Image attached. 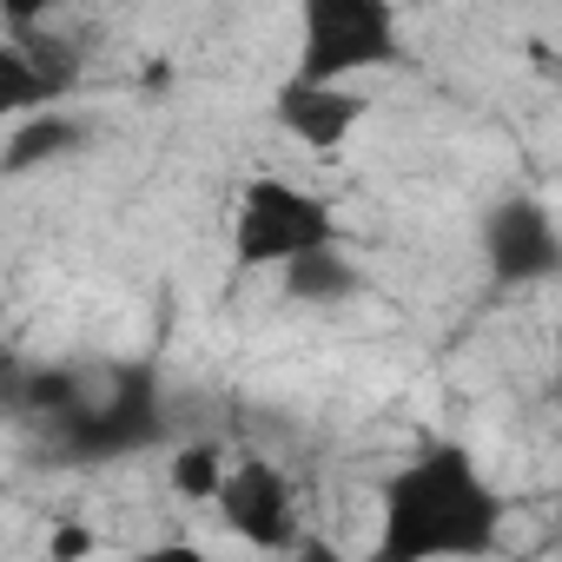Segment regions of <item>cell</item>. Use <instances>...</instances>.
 <instances>
[{
  "mask_svg": "<svg viewBox=\"0 0 562 562\" xmlns=\"http://www.w3.org/2000/svg\"><path fill=\"white\" fill-rule=\"evenodd\" d=\"M503 536V496L476 470L470 450H424L384 490V562H430V555H490Z\"/></svg>",
  "mask_w": 562,
  "mask_h": 562,
  "instance_id": "cell-1",
  "label": "cell"
},
{
  "mask_svg": "<svg viewBox=\"0 0 562 562\" xmlns=\"http://www.w3.org/2000/svg\"><path fill=\"white\" fill-rule=\"evenodd\" d=\"M292 34H299L292 74L305 80H364L404 54L397 0H299Z\"/></svg>",
  "mask_w": 562,
  "mask_h": 562,
  "instance_id": "cell-2",
  "label": "cell"
},
{
  "mask_svg": "<svg viewBox=\"0 0 562 562\" xmlns=\"http://www.w3.org/2000/svg\"><path fill=\"white\" fill-rule=\"evenodd\" d=\"M318 245H338V212L305 192L299 179H245L238 205H232V258L245 271H285L292 258L318 251Z\"/></svg>",
  "mask_w": 562,
  "mask_h": 562,
  "instance_id": "cell-3",
  "label": "cell"
},
{
  "mask_svg": "<svg viewBox=\"0 0 562 562\" xmlns=\"http://www.w3.org/2000/svg\"><path fill=\"white\" fill-rule=\"evenodd\" d=\"M271 120L305 153H338L371 120V93L358 80H305V74H292L285 87L271 93Z\"/></svg>",
  "mask_w": 562,
  "mask_h": 562,
  "instance_id": "cell-4",
  "label": "cell"
},
{
  "mask_svg": "<svg viewBox=\"0 0 562 562\" xmlns=\"http://www.w3.org/2000/svg\"><path fill=\"white\" fill-rule=\"evenodd\" d=\"M218 516L232 536H245L251 549H292L299 542V509H292V483L278 476L265 457H232L225 483H218Z\"/></svg>",
  "mask_w": 562,
  "mask_h": 562,
  "instance_id": "cell-5",
  "label": "cell"
},
{
  "mask_svg": "<svg viewBox=\"0 0 562 562\" xmlns=\"http://www.w3.org/2000/svg\"><path fill=\"white\" fill-rule=\"evenodd\" d=\"M483 251H490V271L503 285H542L562 265V238H555V218L549 205L536 199H509L490 212V232H483Z\"/></svg>",
  "mask_w": 562,
  "mask_h": 562,
  "instance_id": "cell-6",
  "label": "cell"
},
{
  "mask_svg": "<svg viewBox=\"0 0 562 562\" xmlns=\"http://www.w3.org/2000/svg\"><path fill=\"white\" fill-rule=\"evenodd\" d=\"M67 93V67H54L27 34H0V126L27 120Z\"/></svg>",
  "mask_w": 562,
  "mask_h": 562,
  "instance_id": "cell-7",
  "label": "cell"
},
{
  "mask_svg": "<svg viewBox=\"0 0 562 562\" xmlns=\"http://www.w3.org/2000/svg\"><path fill=\"white\" fill-rule=\"evenodd\" d=\"M80 126L67 120V113H54V106H41V113H27V120H8V146H0V172H34V166H47V159H67V153H80Z\"/></svg>",
  "mask_w": 562,
  "mask_h": 562,
  "instance_id": "cell-8",
  "label": "cell"
},
{
  "mask_svg": "<svg viewBox=\"0 0 562 562\" xmlns=\"http://www.w3.org/2000/svg\"><path fill=\"white\" fill-rule=\"evenodd\" d=\"M358 285H364V278H358V265L338 245H318V251H305V258L285 265V299H305V305H338Z\"/></svg>",
  "mask_w": 562,
  "mask_h": 562,
  "instance_id": "cell-9",
  "label": "cell"
},
{
  "mask_svg": "<svg viewBox=\"0 0 562 562\" xmlns=\"http://www.w3.org/2000/svg\"><path fill=\"white\" fill-rule=\"evenodd\" d=\"M225 443H212V437H199V443H179L172 457H166V483H172V496L179 503H212L218 496V483H225Z\"/></svg>",
  "mask_w": 562,
  "mask_h": 562,
  "instance_id": "cell-10",
  "label": "cell"
},
{
  "mask_svg": "<svg viewBox=\"0 0 562 562\" xmlns=\"http://www.w3.org/2000/svg\"><path fill=\"white\" fill-rule=\"evenodd\" d=\"M67 8V0H0V21H8L14 34H34L41 21H54Z\"/></svg>",
  "mask_w": 562,
  "mask_h": 562,
  "instance_id": "cell-11",
  "label": "cell"
},
{
  "mask_svg": "<svg viewBox=\"0 0 562 562\" xmlns=\"http://www.w3.org/2000/svg\"><path fill=\"white\" fill-rule=\"evenodd\" d=\"M93 549V529H60L54 536V555H87Z\"/></svg>",
  "mask_w": 562,
  "mask_h": 562,
  "instance_id": "cell-12",
  "label": "cell"
}]
</instances>
